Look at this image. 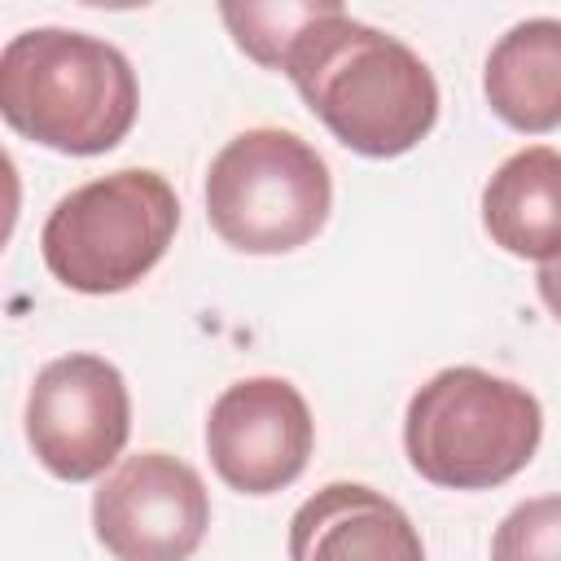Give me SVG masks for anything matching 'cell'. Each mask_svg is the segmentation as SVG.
<instances>
[{
  "instance_id": "obj_12",
  "label": "cell",
  "mask_w": 561,
  "mask_h": 561,
  "mask_svg": "<svg viewBox=\"0 0 561 561\" xmlns=\"http://www.w3.org/2000/svg\"><path fill=\"white\" fill-rule=\"evenodd\" d=\"M333 0H280V4H219V18L228 22L237 48L259 61L263 70H285L289 48L298 35L329 9Z\"/></svg>"
},
{
  "instance_id": "obj_1",
  "label": "cell",
  "mask_w": 561,
  "mask_h": 561,
  "mask_svg": "<svg viewBox=\"0 0 561 561\" xmlns=\"http://www.w3.org/2000/svg\"><path fill=\"white\" fill-rule=\"evenodd\" d=\"M280 75L333 140L364 158H399L438 123V83L421 53L351 18L337 0L298 35Z\"/></svg>"
},
{
  "instance_id": "obj_8",
  "label": "cell",
  "mask_w": 561,
  "mask_h": 561,
  "mask_svg": "<svg viewBox=\"0 0 561 561\" xmlns=\"http://www.w3.org/2000/svg\"><path fill=\"white\" fill-rule=\"evenodd\" d=\"M316 421L302 390L285 377H241L219 390L206 416V456L224 486L276 495L302 478Z\"/></svg>"
},
{
  "instance_id": "obj_5",
  "label": "cell",
  "mask_w": 561,
  "mask_h": 561,
  "mask_svg": "<svg viewBox=\"0 0 561 561\" xmlns=\"http://www.w3.org/2000/svg\"><path fill=\"white\" fill-rule=\"evenodd\" d=\"M333 210L329 162L298 131H237L206 171V219L241 254H289L320 237Z\"/></svg>"
},
{
  "instance_id": "obj_13",
  "label": "cell",
  "mask_w": 561,
  "mask_h": 561,
  "mask_svg": "<svg viewBox=\"0 0 561 561\" xmlns=\"http://www.w3.org/2000/svg\"><path fill=\"white\" fill-rule=\"evenodd\" d=\"M491 561H561V491L508 508L495 526Z\"/></svg>"
},
{
  "instance_id": "obj_6",
  "label": "cell",
  "mask_w": 561,
  "mask_h": 561,
  "mask_svg": "<svg viewBox=\"0 0 561 561\" xmlns=\"http://www.w3.org/2000/svg\"><path fill=\"white\" fill-rule=\"evenodd\" d=\"M26 443L35 460L61 482L101 478L127 447L131 394L123 373L105 355L48 359L26 394Z\"/></svg>"
},
{
  "instance_id": "obj_9",
  "label": "cell",
  "mask_w": 561,
  "mask_h": 561,
  "mask_svg": "<svg viewBox=\"0 0 561 561\" xmlns=\"http://www.w3.org/2000/svg\"><path fill=\"white\" fill-rule=\"evenodd\" d=\"M289 561H425V543L390 495L329 482L294 508Z\"/></svg>"
},
{
  "instance_id": "obj_7",
  "label": "cell",
  "mask_w": 561,
  "mask_h": 561,
  "mask_svg": "<svg viewBox=\"0 0 561 561\" xmlns=\"http://www.w3.org/2000/svg\"><path fill=\"white\" fill-rule=\"evenodd\" d=\"M210 526L202 473L171 451H136L92 495L96 543L114 561H188Z\"/></svg>"
},
{
  "instance_id": "obj_3",
  "label": "cell",
  "mask_w": 561,
  "mask_h": 561,
  "mask_svg": "<svg viewBox=\"0 0 561 561\" xmlns=\"http://www.w3.org/2000/svg\"><path fill=\"white\" fill-rule=\"evenodd\" d=\"M543 438L539 399L486 368L434 373L403 412L408 465L447 491H491L517 478Z\"/></svg>"
},
{
  "instance_id": "obj_10",
  "label": "cell",
  "mask_w": 561,
  "mask_h": 561,
  "mask_svg": "<svg viewBox=\"0 0 561 561\" xmlns=\"http://www.w3.org/2000/svg\"><path fill=\"white\" fill-rule=\"evenodd\" d=\"M482 228L513 254L548 263L561 254V149L526 145L482 184Z\"/></svg>"
},
{
  "instance_id": "obj_11",
  "label": "cell",
  "mask_w": 561,
  "mask_h": 561,
  "mask_svg": "<svg viewBox=\"0 0 561 561\" xmlns=\"http://www.w3.org/2000/svg\"><path fill=\"white\" fill-rule=\"evenodd\" d=\"M482 92L500 123L526 136L561 127V18L508 26L482 66Z\"/></svg>"
},
{
  "instance_id": "obj_14",
  "label": "cell",
  "mask_w": 561,
  "mask_h": 561,
  "mask_svg": "<svg viewBox=\"0 0 561 561\" xmlns=\"http://www.w3.org/2000/svg\"><path fill=\"white\" fill-rule=\"evenodd\" d=\"M535 289H539L543 307L552 311V320L561 324V254L548 259V263H539V272H535Z\"/></svg>"
},
{
  "instance_id": "obj_2",
  "label": "cell",
  "mask_w": 561,
  "mask_h": 561,
  "mask_svg": "<svg viewBox=\"0 0 561 561\" xmlns=\"http://www.w3.org/2000/svg\"><path fill=\"white\" fill-rule=\"evenodd\" d=\"M136 110V70L101 35L31 26L0 53V114L44 149L70 158L110 153L131 131Z\"/></svg>"
},
{
  "instance_id": "obj_4",
  "label": "cell",
  "mask_w": 561,
  "mask_h": 561,
  "mask_svg": "<svg viewBox=\"0 0 561 561\" xmlns=\"http://www.w3.org/2000/svg\"><path fill=\"white\" fill-rule=\"evenodd\" d=\"M175 228L180 197L167 175L123 167L57 197L39 228V254L75 294H123L162 263Z\"/></svg>"
}]
</instances>
